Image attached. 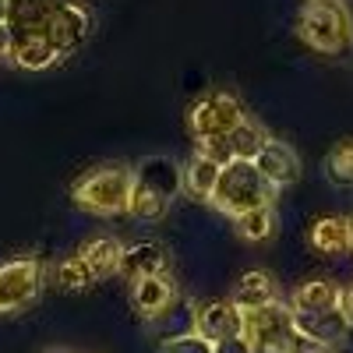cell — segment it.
I'll use <instances>...</instances> for the list:
<instances>
[{
	"label": "cell",
	"instance_id": "cell-1",
	"mask_svg": "<svg viewBox=\"0 0 353 353\" xmlns=\"http://www.w3.org/2000/svg\"><path fill=\"white\" fill-rule=\"evenodd\" d=\"M181 194H184V166L173 156H145L138 166H131L128 216L141 223H159Z\"/></svg>",
	"mask_w": 353,
	"mask_h": 353
},
{
	"label": "cell",
	"instance_id": "cell-2",
	"mask_svg": "<svg viewBox=\"0 0 353 353\" xmlns=\"http://www.w3.org/2000/svg\"><path fill=\"white\" fill-rule=\"evenodd\" d=\"M241 336L254 353H321L318 343L297 332L293 307L283 301H269L254 311H241Z\"/></svg>",
	"mask_w": 353,
	"mask_h": 353
},
{
	"label": "cell",
	"instance_id": "cell-3",
	"mask_svg": "<svg viewBox=\"0 0 353 353\" xmlns=\"http://www.w3.org/2000/svg\"><path fill=\"white\" fill-rule=\"evenodd\" d=\"M272 194H276V188L254 170L251 159H230L226 166H219V176H216L209 205H216L219 212L237 219L248 209L272 205Z\"/></svg>",
	"mask_w": 353,
	"mask_h": 353
},
{
	"label": "cell",
	"instance_id": "cell-4",
	"mask_svg": "<svg viewBox=\"0 0 353 353\" xmlns=\"http://www.w3.org/2000/svg\"><path fill=\"white\" fill-rule=\"evenodd\" d=\"M71 198L78 209L92 216H121L128 212L131 198V166H99L88 170L71 188Z\"/></svg>",
	"mask_w": 353,
	"mask_h": 353
},
{
	"label": "cell",
	"instance_id": "cell-5",
	"mask_svg": "<svg viewBox=\"0 0 353 353\" xmlns=\"http://www.w3.org/2000/svg\"><path fill=\"white\" fill-rule=\"evenodd\" d=\"M301 39L314 53H343L353 43V21L339 0H311L297 21Z\"/></svg>",
	"mask_w": 353,
	"mask_h": 353
},
{
	"label": "cell",
	"instance_id": "cell-6",
	"mask_svg": "<svg viewBox=\"0 0 353 353\" xmlns=\"http://www.w3.org/2000/svg\"><path fill=\"white\" fill-rule=\"evenodd\" d=\"M43 293V265L36 258H11L0 265V314L32 307Z\"/></svg>",
	"mask_w": 353,
	"mask_h": 353
},
{
	"label": "cell",
	"instance_id": "cell-7",
	"mask_svg": "<svg viewBox=\"0 0 353 353\" xmlns=\"http://www.w3.org/2000/svg\"><path fill=\"white\" fill-rule=\"evenodd\" d=\"M244 121V106L237 96L230 92H209L201 96L191 113H188V128L194 138H212V134H230Z\"/></svg>",
	"mask_w": 353,
	"mask_h": 353
},
{
	"label": "cell",
	"instance_id": "cell-8",
	"mask_svg": "<svg viewBox=\"0 0 353 353\" xmlns=\"http://www.w3.org/2000/svg\"><path fill=\"white\" fill-rule=\"evenodd\" d=\"M43 32L57 46V53L68 57V53L81 50L88 43V36H92V14H88L81 4H74V0H61V4L46 14Z\"/></svg>",
	"mask_w": 353,
	"mask_h": 353
},
{
	"label": "cell",
	"instance_id": "cell-9",
	"mask_svg": "<svg viewBox=\"0 0 353 353\" xmlns=\"http://www.w3.org/2000/svg\"><path fill=\"white\" fill-rule=\"evenodd\" d=\"M293 325H297L301 336H307L311 343H318L321 350L339 346L353 325L346 321V314L339 307H325V311H293Z\"/></svg>",
	"mask_w": 353,
	"mask_h": 353
},
{
	"label": "cell",
	"instance_id": "cell-10",
	"mask_svg": "<svg viewBox=\"0 0 353 353\" xmlns=\"http://www.w3.org/2000/svg\"><path fill=\"white\" fill-rule=\"evenodd\" d=\"M254 170L269 181L272 188H286L293 181H301V156L293 152V145L279 141V138H269L261 145V152L251 159Z\"/></svg>",
	"mask_w": 353,
	"mask_h": 353
},
{
	"label": "cell",
	"instance_id": "cell-11",
	"mask_svg": "<svg viewBox=\"0 0 353 353\" xmlns=\"http://www.w3.org/2000/svg\"><path fill=\"white\" fill-rule=\"evenodd\" d=\"M131 301H134V311H138L145 321H159V318L176 304V286H173L170 272L138 279L134 290H131Z\"/></svg>",
	"mask_w": 353,
	"mask_h": 353
},
{
	"label": "cell",
	"instance_id": "cell-12",
	"mask_svg": "<svg viewBox=\"0 0 353 353\" xmlns=\"http://www.w3.org/2000/svg\"><path fill=\"white\" fill-rule=\"evenodd\" d=\"M11 57L25 71H46V68H53L57 61H61V53H57V46L46 39L43 28H21V32H14Z\"/></svg>",
	"mask_w": 353,
	"mask_h": 353
},
{
	"label": "cell",
	"instance_id": "cell-13",
	"mask_svg": "<svg viewBox=\"0 0 353 353\" xmlns=\"http://www.w3.org/2000/svg\"><path fill=\"white\" fill-rule=\"evenodd\" d=\"M166 269H170L166 248H159V244H152V241H141V244L124 248L117 276H124L128 283H138V279H145V276H159V272H166Z\"/></svg>",
	"mask_w": 353,
	"mask_h": 353
},
{
	"label": "cell",
	"instance_id": "cell-14",
	"mask_svg": "<svg viewBox=\"0 0 353 353\" xmlns=\"http://www.w3.org/2000/svg\"><path fill=\"white\" fill-rule=\"evenodd\" d=\"M198 336H205L209 343H219L233 332H241V311L233 307V301H212V304H201L194 311V325Z\"/></svg>",
	"mask_w": 353,
	"mask_h": 353
},
{
	"label": "cell",
	"instance_id": "cell-15",
	"mask_svg": "<svg viewBox=\"0 0 353 353\" xmlns=\"http://www.w3.org/2000/svg\"><path fill=\"white\" fill-rule=\"evenodd\" d=\"M311 248L325 258H339L350 251V223L343 216H325L311 226Z\"/></svg>",
	"mask_w": 353,
	"mask_h": 353
},
{
	"label": "cell",
	"instance_id": "cell-16",
	"mask_svg": "<svg viewBox=\"0 0 353 353\" xmlns=\"http://www.w3.org/2000/svg\"><path fill=\"white\" fill-rule=\"evenodd\" d=\"M78 254L85 258V265L92 269L96 279H110V276H117V269H121L124 244L117 241V237H92Z\"/></svg>",
	"mask_w": 353,
	"mask_h": 353
},
{
	"label": "cell",
	"instance_id": "cell-17",
	"mask_svg": "<svg viewBox=\"0 0 353 353\" xmlns=\"http://www.w3.org/2000/svg\"><path fill=\"white\" fill-rule=\"evenodd\" d=\"M276 301V286H272V276L265 272H244L241 283H237V293H233V307L237 311H254L261 304Z\"/></svg>",
	"mask_w": 353,
	"mask_h": 353
},
{
	"label": "cell",
	"instance_id": "cell-18",
	"mask_svg": "<svg viewBox=\"0 0 353 353\" xmlns=\"http://www.w3.org/2000/svg\"><path fill=\"white\" fill-rule=\"evenodd\" d=\"M216 176H219V166L209 159V156H201L194 149L191 163L184 166V191L201 198V201H209L212 198V188H216Z\"/></svg>",
	"mask_w": 353,
	"mask_h": 353
},
{
	"label": "cell",
	"instance_id": "cell-19",
	"mask_svg": "<svg viewBox=\"0 0 353 353\" xmlns=\"http://www.w3.org/2000/svg\"><path fill=\"white\" fill-rule=\"evenodd\" d=\"M339 304V286L332 279H311L293 293V311H325Z\"/></svg>",
	"mask_w": 353,
	"mask_h": 353
},
{
	"label": "cell",
	"instance_id": "cell-20",
	"mask_svg": "<svg viewBox=\"0 0 353 353\" xmlns=\"http://www.w3.org/2000/svg\"><path fill=\"white\" fill-rule=\"evenodd\" d=\"M226 141H230L233 159H254V156L261 152V145L269 141V134H265L254 121H248V117H244V121L226 134Z\"/></svg>",
	"mask_w": 353,
	"mask_h": 353
},
{
	"label": "cell",
	"instance_id": "cell-21",
	"mask_svg": "<svg viewBox=\"0 0 353 353\" xmlns=\"http://www.w3.org/2000/svg\"><path fill=\"white\" fill-rule=\"evenodd\" d=\"M233 223H237V233L244 241H265L276 230V212H272V205H258V209L241 212Z\"/></svg>",
	"mask_w": 353,
	"mask_h": 353
},
{
	"label": "cell",
	"instance_id": "cell-22",
	"mask_svg": "<svg viewBox=\"0 0 353 353\" xmlns=\"http://www.w3.org/2000/svg\"><path fill=\"white\" fill-rule=\"evenodd\" d=\"M325 176L336 188H353V138H343L332 145V152L325 159Z\"/></svg>",
	"mask_w": 353,
	"mask_h": 353
},
{
	"label": "cell",
	"instance_id": "cell-23",
	"mask_svg": "<svg viewBox=\"0 0 353 353\" xmlns=\"http://www.w3.org/2000/svg\"><path fill=\"white\" fill-rule=\"evenodd\" d=\"M57 283H61L64 290H88L96 283V276L85 265L81 254H71V258H64L61 265H57Z\"/></svg>",
	"mask_w": 353,
	"mask_h": 353
},
{
	"label": "cell",
	"instance_id": "cell-24",
	"mask_svg": "<svg viewBox=\"0 0 353 353\" xmlns=\"http://www.w3.org/2000/svg\"><path fill=\"white\" fill-rule=\"evenodd\" d=\"M159 353H212V343L205 339V336H198L194 329H188V332L166 336L159 343Z\"/></svg>",
	"mask_w": 353,
	"mask_h": 353
},
{
	"label": "cell",
	"instance_id": "cell-25",
	"mask_svg": "<svg viewBox=\"0 0 353 353\" xmlns=\"http://www.w3.org/2000/svg\"><path fill=\"white\" fill-rule=\"evenodd\" d=\"M198 152L201 156H209L216 166H226L230 159H233V152H230V141H226V134H212V138H198Z\"/></svg>",
	"mask_w": 353,
	"mask_h": 353
},
{
	"label": "cell",
	"instance_id": "cell-26",
	"mask_svg": "<svg viewBox=\"0 0 353 353\" xmlns=\"http://www.w3.org/2000/svg\"><path fill=\"white\" fill-rule=\"evenodd\" d=\"M212 353H254V350H251V343H248L241 332H233V336L212 343Z\"/></svg>",
	"mask_w": 353,
	"mask_h": 353
},
{
	"label": "cell",
	"instance_id": "cell-27",
	"mask_svg": "<svg viewBox=\"0 0 353 353\" xmlns=\"http://www.w3.org/2000/svg\"><path fill=\"white\" fill-rule=\"evenodd\" d=\"M343 314H346V321L353 325V286H346V290H339V304H336Z\"/></svg>",
	"mask_w": 353,
	"mask_h": 353
},
{
	"label": "cell",
	"instance_id": "cell-28",
	"mask_svg": "<svg viewBox=\"0 0 353 353\" xmlns=\"http://www.w3.org/2000/svg\"><path fill=\"white\" fill-rule=\"evenodd\" d=\"M11 43H14L11 25H0V57H11Z\"/></svg>",
	"mask_w": 353,
	"mask_h": 353
},
{
	"label": "cell",
	"instance_id": "cell-29",
	"mask_svg": "<svg viewBox=\"0 0 353 353\" xmlns=\"http://www.w3.org/2000/svg\"><path fill=\"white\" fill-rule=\"evenodd\" d=\"M11 18V0H0V25H8Z\"/></svg>",
	"mask_w": 353,
	"mask_h": 353
},
{
	"label": "cell",
	"instance_id": "cell-30",
	"mask_svg": "<svg viewBox=\"0 0 353 353\" xmlns=\"http://www.w3.org/2000/svg\"><path fill=\"white\" fill-rule=\"evenodd\" d=\"M350 223V248H353V219H346Z\"/></svg>",
	"mask_w": 353,
	"mask_h": 353
},
{
	"label": "cell",
	"instance_id": "cell-31",
	"mask_svg": "<svg viewBox=\"0 0 353 353\" xmlns=\"http://www.w3.org/2000/svg\"><path fill=\"white\" fill-rule=\"evenodd\" d=\"M43 353H68V350H43Z\"/></svg>",
	"mask_w": 353,
	"mask_h": 353
}]
</instances>
